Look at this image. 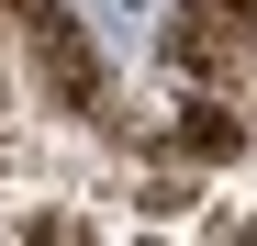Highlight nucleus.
Wrapping results in <instances>:
<instances>
[{"instance_id": "obj_1", "label": "nucleus", "mask_w": 257, "mask_h": 246, "mask_svg": "<svg viewBox=\"0 0 257 246\" xmlns=\"http://www.w3.org/2000/svg\"><path fill=\"white\" fill-rule=\"evenodd\" d=\"M12 12H23V34H34V56H45V78H56L78 112H101V56L78 45V23L56 12V0H12Z\"/></svg>"}, {"instance_id": "obj_2", "label": "nucleus", "mask_w": 257, "mask_h": 246, "mask_svg": "<svg viewBox=\"0 0 257 246\" xmlns=\"http://www.w3.org/2000/svg\"><path fill=\"white\" fill-rule=\"evenodd\" d=\"M179 146H190V157H235V123H212V112H201V123H179Z\"/></svg>"}]
</instances>
